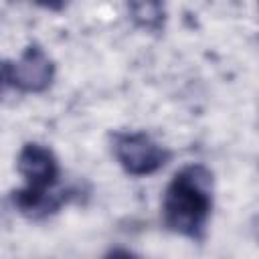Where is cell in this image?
I'll return each instance as SVG.
<instances>
[{"label": "cell", "instance_id": "6da1fadb", "mask_svg": "<svg viewBox=\"0 0 259 259\" xmlns=\"http://www.w3.org/2000/svg\"><path fill=\"white\" fill-rule=\"evenodd\" d=\"M212 208V174L202 164L184 166L166 186L162 200L164 225L182 237L202 241Z\"/></svg>", "mask_w": 259, "mask_h": 259}, {"label": "cell", "instance_id": "7a4b0ae2", "mask_svg": "<svg viewBox=\"0 0 259 259\" xmlns=\"http://www.w3.org/2000/svg\"><path fill=\"white\" fill-rule=\"evenodd\" d=\"M16 168L26 180L22 190L12 194L16 210L28 219H42L57 212L69 198L67 190L57 188L61 168L55 154L40 144H24Z\"/></svg>", "mask_w": 259, "mask_h": 259}, {"label": "cell", "instance_id": "3957f363", "mask_svg": "<svg viewBox=\"0 0 259 259\" xmlns=\"http://www.w3.org/2000/svg\"><path fill=\"white\" fill-rule=\"evenodd\" d=\"M111 144L115 160L132 176L154 174L170 160V152L144 132H117Z\"/></svg>", "mask_w": 259, "mask_h": 259}, {"label": "cell", "instance_id": "277c9868", "mask_svg": "<svg viewBox=\"0 0 259 259\" xmlns=\"http://www.w3.org/2000/svg\"><path fill=\"white\" fill-rule=\"evenodd\" d=\"M2 71L4 83L22 93H40L55 79V63L38 45H28L20 59L14 63L6 61Z\"/></svg>", "mask_w": 259, "mask_h": 259}, {"label": "cell", "instance_id": "5b68a950", "mask_svg": "<svg viewBox=\"0 0 259 259\" xmlns=\"http://www.w3.org/2000/svg\"><path fill=\"white\" fill-rule=\"evenodd\" d=\"M132 16L140 26L158 30L164 20V10L160 0H132Z\"/></svg>", "mask_w": 259, "mask_h": 259}, {"label": "cell", "instance_id": "8992f818", "mask_svg": "<svg viewBox=\"0 0 259 259\" xmlns=\"http://www.w3.org/2000/svg\"><path fill=\"white\" fill-rule=\"evenodd\" d=\"M30 2H34L42 8H49V10H61L67 0H30Z\"/></svg>", "mask_w": 259, "mask_h": 259}, {"label": "cell", "instance_id": "52a82bcc", "mask_svg": "<svg viewBox=\"0 0 259 259\" xmlns=\"http://www.w3.org/2000/svg\"><path fill=\"white\" fill-rule=\"evenodd\" d=\"M253 233H255V237H257V241H259V214H257L255 221H253Z\"/></svg>", "mask_w": 259, "mask_h": 259}]
</instances>
